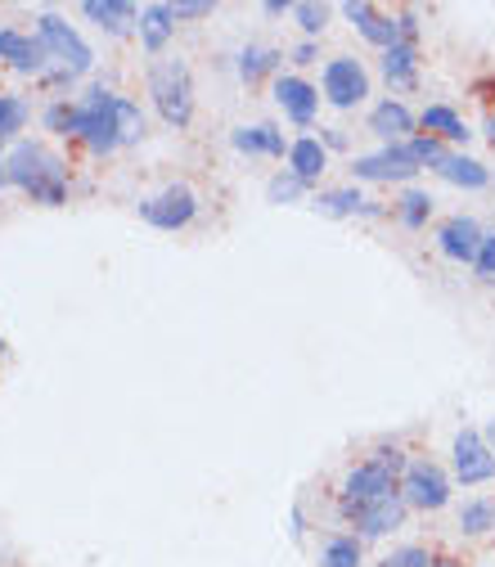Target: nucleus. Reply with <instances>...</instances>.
Returning <instances> with one entry per match:
<instances>
[{"label": "nucleus", "instance_id": "nucleus-8", "mask_svg": "<svg viewBox=\"0 0 495 567\" xmlns=\"http://www.w3.org/2000/svg\"><path fill=\"white\" fill-rule=\"evenodd\" d=\"M369 95V72L356 59H329L325 63V99L333 108H356Z\"/></svg>", "mask_w": 495, "mask_h": 567}, {"label": "nucleus", "instance_id": "nucleus-16", "mask_svg": "<svg viewBox=\"0 0 495 567\" xmlns=\"http://www.w3.org/2000/svg\"><path fill=\"white\" fill-rule=\"evenodd\" d=\"M369 131L384 135L388 144H405L410 131H414V113H410L401 99H384V104L369 113Z\"/></svg>", "mask_w": 495, "mask_h": 567}, {"label": "nucleus", "instance_id": "nucleus-37", "mask_svg": "<svg viewBox=\"0 0 495 567\" xmlns=\"http://www.w3.org/2000/svg\"><path fill=\"white\" fill-rule=\"evenodd\" d=\"M212 14V0H176L172 5V19L180 23V19H208Z\"/></svg>", "mask_w": 495, "mask_h": 567}, {"label": "nucleus", "instance_id": "nucleus-24", "mask_svg": "<svg viewBox=\"0 0 495 567\" xmlns=\"http://www.w3.org/2000/svg\"><path fill=\"white\" fill-rule=\"evenodd\" d=\"M384 72L392 86H414V46L397 42L392 50H384Z\"/></svg>", "mask_w": 495, "mask_h": 567}, {"label": "nucleus", "instance_id": "nucleus-9", "mask_svg": "<svg viewBox=\"0 0 495 567\" xmlns=\"http://www.w3.org/2000/svg\"><path fill=\"white\" fill-rule=\"evenodd\" d=\"M455 477H460L464 486H482V482L495 477V450L473 428H464L460 437H455Z\"/></svg>", "mask_w": 495, "mask_h": 567}, {"label": "nucleus", "instance_id": "nucleus-11", "mask_svg": "<svg viewBox=\"0 0 495 567\" xmlns=\"http://www.w3.org/2000/svg\"><path fill=\"white\" fill-rule=\"evenodd\" d=\"M347 518L356 522V532H361L365 541H374V536L397 532V527L405 522V500H401V491H392V496H384V500H369V505L352 509Z\"/></svg>", "mask_w": 495, "mask_h": 567}, {"label": "nucleus", "instance_id": "nucleus-5", "mask_svg": "<svg viewBox=\"0 0 495 567\" xmlns=\"http://www.w3.org/2000/svg\"><path fill=\"white\" fill-rule=\"evenodd\" d=\"M36 42L46 46V55H50V59H59V82H68V78H82V72L95 63L91 46H86L82 36L72 32L63 19H55V14H42V19H36Z\"/></svg>", "mask_w": 495, "mask_h": 567}, {"label": "nucleus", "instance_id": "nucleus-38", "mask_svg": "<svg viewBox=\"0 0 495 567\" xmlns=\"http://www.w3.org/2000/svg\"><path fill=\"white\" fill-rule=\"evenodd\" d=\"M266 14L280 19V14H293V5H288V0H266Z\"/></svg>", "mask_w": 495, "mask_h": 567}, {"label": "nucleus", "instance_id": "nucleus-21", "mask_svg": "<svg viewBox=\"0 0 495 567\" xmlns=\"http://www.w3.org/2000/svg\"><path fill=\"white\" fill-rule=\"evenodd\" d=\"M316 212H325V216H374L378 208L361 194V189H325V194H316Z\"/></svg>", "mask_w": 495, "mask_h": 567}, {"label": "nucleus", "instance_id": "nucleus-32", "mask_svg": "<svg viewBox=\"0 0 495 567\" xmlns=\"http://www.w3.org/2000/svg\"><path fill=\"white\" fill-rule=\"evenodd\" d=\"M293 19L302 23V32H307V36H320L325 23H329V5H311V0H302V5H293Z\"/></svg>", "mask_w": 495, "mask_h": 567}, {"label": "nucleus", "instance_id": "nucleus-25", "mask_svg": "<svg viewBox=\"0 0 495 567\" xmlns=\"http://www.w3.org/2000/svg\"><path fill=\"white\" fill-rule=\"evenodd\" d=\"M320 567H361V541L356 536H333L320 554Z\"/></svg>", "mask_w": 495, "mask_h": 567}, {"label": "nucleus", "instance_id": "nucleus-14", "mask_svg": "<svg viewBox=\"0 0 495 567\" xmlns=\"http://www.w3.org/2000/svg\"><path fill=\"white\" fill-rule=\"evenodd\" d=\"M437 244L450 261H473L478 248H482V231H478V221L473 216H450L441 231H437Z\"/></svg>", "mask_w": 495, "mask_h": 567}, {"label": "nucleus", "instance_id": "nucleus-23", "mask_svg": "<svg viewBox=\"0 0 495 567\" xmlns=\"http://www.w3.org/2000/svg\"><path fill=\"white\" fill-rule=\"evenodd\" d=\"M450 185H464V189H482L491 180V172L478 163V158H464V154H446V163L437 167Z\"/></svg>", "mask_w": 495, "mask_h": 567}, {"label": "nucleus", "instance_id": "nucleus-39", "mask_svg": "<svg viewBox=\"0 0 495 567\" xmlns=\"http://www.w3.org/2000/svg\"><path fill=\"white\" fill-rule=\"evenodd\" d=\"M293 59H297V63H316V46H311V42H307V46H297Z\"/></svg>", "mask_w": 495, "mask_h": 567}, {"label": "nucleus", "instance_id": "nucleus-35", "mask_svg": "<svg viewBox=\"0 0 495 567\" xmlns=\"http://www.w3.org/2000/svg\"><path fill=\"white\" fill-rule=\"evenodd\" d=\"M473 271L495 284V235H482V248H478V257H473Z\"/></svg>", "mask_w": 495, "mask_h": 567}, {"label": "nucleus", "instance_id": "nucleus-17", "mask_svg": "<svg viewBox=\"0 0 495 567\" xmlns=\"http://www.w3.org/2000/svg\"><path fill=\"white\" fill-rule=\"evenodd\" d=\"M329 167V149L316 140V135H302V140H293L288 144V172L302 180V185H311V180H320V172Z\"/></svg>", "mask_w": 495, "mask_h": 567}, {"label": "nucleus", "instance_id": "nucleus-26", "mask_svg": "<svg viewBox=\"0 0 495 567\" xmlns=\"http://www.w3.org/2000/svg\"><path fill=\"white\" fill-rule=\"evenodd\" d=\"M397 212H401V221L410 225V231H419V225H428V216H433V199L424 194V189H405Z\"/></svg>", "mask_w": 495, "mask_h": 567}, {"label": "nucleus", "instance_id": "nucleus-1", "mask_svg": "<svg viewBox=\"0 0 495 567\" xmlns=\"http://www.w3.org/2000/svg\"><path fill=\"white\" fill-rule=\"evenodd\" d=\"M5 176H10V185H19L23 194H32L46 208H59L68 199V167L46 144H27V140L14 144L5 154Z\"/></svg>", "mask_w": 495, "mask_h": 567}, {"label": "nucleus", "instance_id": "nucleus-36", "mask_svg": "<svg viewBox=\"0 0 495 567\" xmlns=\"http://www.w3.org/2000/svg\"><path fill=\"white\" fill-rule=\"evenodd\" d=\"M388 567H437V558H433L428 550H419V545H410V550L392 554V558H388Z\"/></svg>", "mask_w": 495, "mask_h": 567}, {"label": "nucleus", "instance_id": "nucleus-18", "mask_svg": "<svg viewBox=\"0 0 495 567\" xmlns=\"http://www.w3.org/2000/svg\"><path fill=\"white\" fill-rule=\"evenodd\" d=\"M135 27H140V42H144V50H149V55H158V50L172 42V32H176L172 5H144V10H140V19H135Z\"/></svg>", "mask_w": 495, "mask_h": 567}, {"label": "nucleus", "instance_id": "nucleus-29", "mask_svg": "<svg viewBox=\"0 0 495 567\" xmlns=\"http://www.w3.org/2000/svg\"><path fill=\"white\" fill-rule=\"evenodd\" d=\"M23 122H27V104H23L19 95H0V140L19 135Z\"/></svg>", "mask_w": 495, "mask_h": 567}, {"label": "nucleus", "instance_id": "nucleus-22", "mask_svg": "<svg viewBox=\"0 0 495 567\" xmlns=\"http://www.w3.org/2000/svg\"><path fill=\"white\" fill-rule=\"evenodd\" d=\"M419 127H424V135H433V140H469L464 118H460L455 108H446V104L424 108V118H419Z\"/></svg>", "mask_w": 495, "mask_h": 567}, {"label": "nucleus", "instance_id": "nucleus-6", "mask_svg": "<svg viewBox=\"0 0 495 567\" xmlns=\"http://www.w3.org/2000/svg\"><path fill=\"white\" fill-rule=\"evenodd\" d=\"M397 491H401V500H405V509H441L446 500H450V482H446V473L437 469V464H428V460H410L405 464V473H401V482H397Z\"/></svg>", "mask_w": 495, "mask_h": 567}, {"label": "nucleus", "instance_id": "nucleus-42", "mask_svg": "<svg viewBox=\"0 0 495 567\" xmlns=\"http://www.w3.org/2000/svg\"><path fill=\"white\" fill-rule=\"evenodd\" d=\"M486 135H491V140H495V118H491V122H486Z\"/></svg>", "mask_w": 495, "mask_h": 567}, {"label": "nucleus", "instance_id": "nucleus-30", "mask_svg": "<svg viewBox=\"0 0 495 567\" xmlns=\"http://www.w3.org/2000/svg\"><path fill=\"white\" fill-rule=\"evenodd\" d=\"M405 149L414 154V163H419V167H441V163H446V144H441V140H433V135H410V140H405Z\"/></svg>", "mask_w": 495, "mask_h": 567}, {"label": "nucleus", "instance_id": "nucleus-4", "mask_svg": "<svg viewBox=\"0 0 495 567\" xmlns=\"http://www.w3.org/2000/svg\"><path fill=\"white\" fill-rule=\"evenodd\" d=\"M118 99L104 86H91L78 104V135L95 149V154H113V149L122 144V131H118Z\"/></svg>", "mask_w": 495, "mask_h": 567}, {"label": "nucleus", "instance_id": "nucleus-34", "mask_svg": "<svg viewBox=\"0 0 495 567\" xmlns=\"http://www.w3.org/2000/svg\"><path fill=\"white\" fill-rule=\"evenodd\" d=\"M302 189H307V185H302V180L288 172V176H275L271 185H266V199H271V203H293Z\"/></svg>", "mask_w": 495, "mask_h": 567}, {"label": "nucleus", "instance_id": "nucleus-20", "mask_svg": "<svg viewBox=\"0 0 495 567\" xmlns=\"http://www.w3.org/2000/svg\"><path fill=\"white\" fill-rule=\"evenodd\" d=\"M235 149H244V154H275V158H284L288 154V140H284V131L280 127H239L235 135Z\"/></svg>", "mask_w": 495, "mask_h": 567}, {"label": "nucleus", "instance_id": "nucleus-7", "mask_svg": "<svg viewBox=\"0 0 495 567\" xmlns=\"http://www.w3.org/2000/svg\"><path fill=\"white\" fill-rule=\"evenodd\" d=\"M195 212H199V199H195V189L189 185H167L163 194L140 203V216L149 225H158V231H180V225L195 221Z\"/></svg>", "mask_w": 495, "mask_h": 567}, {"label": "nucleus", "instance_id": "nucleus-15", "mask_svg": "<svg viewBox=\"0 0 495 567\" xmlns=\"http://www.w3.org/2000/svg\"><path fill=\"white\" fill-rule=\"evenodd\" d=\"M275 99H280V108L288 113L297 127H311L316 104H320V95H316L311 82H302V78H280V82H275Z\"/></svg>", "mask_w": 495, "mask_h": 567}, {"label": "nucleus", "instance_id": "nucleus-41", "mask_svg": "<svg viewBox=\"0 0 495 567\" xmlns=\"http://www.w3.org/2000/svg\"><path fill=\"white\" fill-rule=\"evenodd\" d=\"M482 437H486V446H491V450H495V420H491V424H486V433H482Z\"/></svg>", "mask_w": 495, "mask_h": 567}, {"label": "nucleus", "instance_id": "nucleus-3", "mask_svg": "<svg viewBox=\"0 0 495 567\" xmlns=\"http://www.w3.org/2000/svg\"><path fill=\"white\" fill-rule=\"evenodd\" d=\"M401 473H405V456H401V450H378V456H369L365 464H356L347 473V482H342V505H347V513L361 509V505H369V500L392 496Z\"/></svg>", "mask_w": 495, "mask_h": 567}, {"label": "nucleus", "instance_id": "nucleus-2", "mask_svg": "<svg viewBox=\"0 0 495 567\" xmlns=\"http://www.w3.org/2000/svg\"><path fill=\"white\" fill-rule=\"evenodd\" d=\"M149 95H154L167 127L195 122V78H189L185 59H158L149 68Z\"/></svg>", "mask_w": 495, "mask_h": 567}, {"label": "nucleus", "instance_id": "nucleus-31", "mask_svg": "<svg viewBox=\"0 0 495 567\" xmlns=\"http://www.w3.org/2000/svg\"><path fill=\"white\" fill-rule=\"evenodd\" d=\"M118 131H122V144H135L144 135V113L131 99H118Z\"/></svg>", "mask_w": 495, "mask_h": 567}, {"label": "nucleus", "instance_id": "nucleus-40", "mask_svg": "<svg viewBox=\"0 0 495 567\" xmlns=\"http://www.w3.org/2000/svg\"><path fill=\"white\" fill-rule=\"evenodd\" d=\"M10 185V176H5V149H0V189Z\"/></svg>", "mask_w": 495, "mask_h": 567}, {"label": "nucleus", "instance_id": "nucleus-19", "mask_svg": "<svg viewBox=\"0 0 495 567\" xmlns=\"http://www.w3.org/2000/svg\"><path fill=\"white\" fill-rule=\"evenodd\" d=\"M82 14L86 19H95L104 32H113V36H122V32H131L135 27V10L127 5V0H86V5H82Z\"/></svg>", "mask_w": 495, "mask_h": 567}, {"label": "nucleus", "instance_id": "nucleus-27", "mask_svg": "<svg viewBox=\"0 0 495 567\" xmlns=\"http://www.w3.org/2000/svg\"><path fill=\"white\" fill-rule=\"evenodd\" d=\"M275 63H280V55H275V50L248 46V50L239 55V78H244V82H257V78H266V72H271Z\"/></svg>", "mask_w": 495, "mask_h": 567}, {"label": "nucleus", "instance_id": "nucleus-33", "mask_svg": "<svg viewBox=\"0 0 495 567\" xmlns=\"http://www.w3.org/2000/svg\"><path fill=\"white\" fill-rule=\"evenodd\" d=\"M46 127L59 131V135H78V104H50L46 108Z\"/></svg>", "mask_w": 495, "mask_h": 567}, {"label": "nucleus", "instance_id": "nucleus-13", "mask_svg": "<svg viewBox=\"0 0 495 567\" xmlns=\"http://www.w3.org/2000/svg\"><path fill=\"white\" fill-rule=\"evenodd\" d=\"M0 59L19 72H46V46L36 42V36H23L14 27H0Z\"/></svg>", "mask_w": 495, "mask_h": 567}, {"label": "nucleus", "instance_id": "nucleus-12", "mask_svg": "<svg viewBox=\"0 0 495 567\" xmlns=\"http://www.w3.org/2000/svg\"><path fill=\"white\" fill-rule=\"evenodd\" d=\"M342 14H347L352 23H356V32L365 36L369 46H378V50H392L397 42H401V32H397V19H388V14H378L369 0H347L342 5Z\"/></svg>", "mask_w": 495, "mask_h": 567}, {"label": "nucleus", "instance_id": "nucleus-28", "mask_svg": "<svg viewBox=\"0 0 495 567\" xmlns=\"http://www.w3.org/2000/svg\"><path fill=\"white\" fill-rule=\"evenodd\" d=\"M460 527H464L469 536L491 532V527H495V505H491V500H469V505L460 509Z\"/></svg>", "mask_w": 495, "mask_h": 567}, {"label": "nucleus", "instance_id": "nucleus-10", "mask_svg": "<svg viewBox=\"0 0 495 567\" xmlns=\"http://www.w3.org/2000/svg\"><path fill=\"white\" fill-rule=\"evenodd\" d=\"M352 172L361 180H410V176H419L424 167L414 163V154H410L405 144H388V149H378V154H369V158H356Z\"/></svg>", "mask_w": 495, "mask_h": 567}]
</instances>
